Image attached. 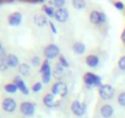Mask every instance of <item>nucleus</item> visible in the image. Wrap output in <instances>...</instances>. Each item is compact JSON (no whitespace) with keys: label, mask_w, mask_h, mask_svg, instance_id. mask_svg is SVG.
Instances as JSON below:
<instances>
[{"label":"nucleus","mask_w":125,"mask_h":118,"mask_svg":"<svg viewBox=\"0 0 125 118\" xmlns=\"http://www.w3.org/2000/svg\"><path fill=\"white\" fill-rule=\"evenodd\" d=\"M98 95H99V97H101L102 101H104V102L108 103L109 101H112L114 98V96H115V89L110 84H104L102 87L98 89Z\"/></svg>","instance_id":"obj_1"},{"label":"nucleus","mask_w":125,"mask_h":118,"mask_svg":"<svg viewBox=\"0 0 125 118\" xmlns=\"http://www.w3.org/2000/svg\"><path fill=\"white\" fill-rule=\"evenodd\" d=\"M88 19H90V22H91L92 25L98 26V27H101V26H103V25L107 24V15H105L103 11L92 10V11L90 12Z\"/></svg>","instance_id":"obj_2"},{"label":"nucleus","mask_w":125,"mask_h":118,"mask_svg":"<svg viewBox=\"0 0 125 118\" xmlns=\"http://www.w3.org/2000/svg\"><path fill=\"white\" fill-rule=\"evenodd\" d=\"M20 113L25 118H31L36 113V103L31 101H23L20 103Z\"/></svg>","instance_id":"obj_3"},{"label":"nucleus","mask_w":125,"mask_h":118,"mask_svg":"<svg viewBox=\"0 0 125 118\" xmlns=\"http://www.w3.org/2000/svg\"><path fill=\"white\" fill-rule=\"evenodd\" d=\"M70 111H71V113H73L75 117L81 118V117L86 113V111H87V103L81 102V101H79V100H75V101L71 102Z\"/></svg>","instance_id":"obj_4"},{"label":"nucleus","mask_w":125,"mask_h":118,"mask_svg":"<svg viewBox=\"0 0 125 118\" xmlns=\"http://www.w3.org/2000/svg\"><path fill=\"white\" fill-rule=\"evenodd\" d=\"M50 92L54 95V96H60V97H65L69 92L68 90V85L64 83V81H55L52 87H50Z\"/></svg>","instance_id":"obj_5"},{"label":"nucleus","mask_w":125,"mask_h":118,"mask_svg":"<svg viewBox=\"0 0 125 118\" xmlns=\"http://www.w3.org/2000/svg\"><path fill=\"white\" fill-rule=\"evenodd\" d=\"M43 54L45 57V59H48V60H52V59H55V58H59L61 55L60 53V48L54 44V43H50L48 46H45L44 50H43Z\"/></svg>","instance_id":"obj_6"},{"label":"nucleus","mask_w":125,"mask_h":118,"mask_svg":"<svg viewBox=\"0 0 125 118\" xmlns=\"http://www.w3.org/2000/svg\"><path fill=\"white\" fill-rule=\"evenodd\" d=\"M1 108L5 113H9V114H12L16 112L17 109V102L15 98L12 97H5L3 98V102H1Z\"/></svg>","instance_id":"obj_7"},{"label":"nucleus","mask_w":125,"mask_h":118,"mask_svg":"<svg viewBox=\"0 0 125 118\" xmlns=\"http://www.w3.org/2000/svg\"><path fill=\"white\" fill-rule=\"evenodd\" d=\"M23 21V15L21 11H14L8 16V24L11 27H17L22 24Z\"/></svg>","instance_id":"obj_8"},{"label":"nucleus","mask_w":125,"mask_h":118,"mask_svg":"<svg viewBox=\"0 0 125 118\" xmlns=\"http://www.w3.org/2000/svg\"><path fill=\"white\" fill-rule=\"evenodd\" d=\"M97 78H98V75L93 74L92 71H87V73H85V74H83V78H82L85 86H86L87 89H92V87H96Z\"/></svg>","instance_id":"obj_9"},{"label":"nucleus","mask_w":125,"mask_h":118,"mask_svg":"<svg viewBox=\"0 0 125 118\" xmlns=\"http://www.w3.org/2000/svg\"><path fill=\"white\" fill-rule=\"evenodd\" d=\"M69 17H70V14H69V10H68L66 8L58 9V10L55 11L54 19H55L58 22H60V24H65V22L69 20Z\"/></svg>","instance_id":"obj_10"},{"label":"nucleus","mask_w":125,"mask_h":118,"mask_svg":"<svg viewBox=\"0 0 125 118\" xmlns=\"http://www.w3.org/2000/svg\"><path fill=\"white\" fill-rule=\"evenodd\" d=\"M114 107L110 103H104L99 107V114L102 118H112L114 116Z\"/></svg>","instance_id":"obj_11"},{"label":"nucleus","mask_w":125,"mask_h":118,"mask_svg":"<svg viewBox=\"0 0 125 118\" xmlns=\"http://www.w3.org/2000/svg\"><path fill=\"white\" fill-rule=\"evenodd\" d=\"M33 22L37 27H44L47 25H49V20L48 17L43 14V12H37L33 15Z\"/></svg>","instance_id":"obj_12"},{"label":"nucleus","mask_w":125,"mask_h":118,"mask_svg":"<svg viewBox=\"0 0 125 118\" xmlns=\"http://www.w3.org/2000/svg\"><path fill=\"white\" fill-rule=\"evenodd\" d=\"M12 83H15V84L17 85V87H19V90H20V92H21L22 95H25V96L30 95V89H28V87H27V85L25 84V81H23L22 76H20V75L15 76Z\"/></svg>","instance_id":"obj_13"},{"label":"nucleus","mask_w":125,"mask_h":118,"mask_svg":"<svg viewBox=\"0 0 125 118\" xmlns=\"http://www.w3.org/2000/svg\"><path fill=\"white\" fill-rule=\"evenodd\" d=\"M42 102H43V105H44L47 108H55L56 100H55V96H54L52 92H48V94H45V95L43 96Z\"/></svg>","instance_id":"obj_14"},{"label":"nucleus","mask_w":125,"mask_h":118,"mask_svg":"<svg viewBox=\"0 0 125 118\" xmlns=\"http://www.w3.org/2000/svg\"><path fill=\"white\" fill-rule=\"evenodd\" d=\"M5 59H6V63H8L9 68H11V69L19 68V67L21 65V64H20V59H19V57H17L16 54H14V53H9L8 57H6Z\"/></svg>","instance_id":"obj_15"},{"label":"nucleus","mask_w":125,"mask_h":118,"mask_svg":"<svg viewBox=\"0 0 125 118\" xmlns=\"http://www.w3.org/2000/svg\"><path fill=\"white\" fill-rule=\"evenodd\" d=\"M85 63H86V65L90 67V68H97V67L99 65V63H101V59H99V57L96 55V54H88V55L86 57V59H85Z\"/></svg>","instance_id":"obj_16"},{"label":"nucleus","mask_w":125,"mask_h":118,"mask_svg":"<svg viewBox=\"0 0 125 118\" xmlns=\"http://www.w3.org/2000/svg\"><path fill=\"white\" fill-rule=\"evenodd\" d=\"M64 74H65V68L62 65H60L59 63H56L53 68V78L56 79V81H59L62 76H64Z\"/></svg>","instance_id":"obj_17"},{"label":"nucleus","mask_w":125,"mask_h":118,"mask_svg":"<svg viewBox=\"0 0 125 118\" xmlns=\"http://www.w3.org/2000/svg\"><path fill=\"white\" fill-rule=\"evenodd\" d=\"M86 50H87V48H86V44H85L83 42L77 41V42H75V43L73 44V52H74L76 55H82V54L86 53Z\"/></svg>","instance_id":"obj_18"},{"label":"nucleus","mask_w":125,"mask_h":118,"mask_svg":"<svg viewBox=\"0 0 125 118\" xmlns=\"http://www.w3.org/2000/svg\"><path fill=\"white\" fill-rule=\"evenodd\" d=\"M20 76H30L31 75V67L27 63H21V65L17 68Z\"/></svg>","instance_id":"obj_19"},{"label":"nucleus","mask_w":125,"mask_h":118,"mask_svg":"<svg viewBox=\"0 0 125 118\" xmlns=\"http://www.w3.org/2000/svg\"><path fill=\"white\" fill-rule=\"evenodd\" d=\"M42 11H43V14H44L48 19H52V17L55 16V11H56V9H54V8L50 6L49 4H44V5L42 6Z\"/></svg>","instance_id":"obj_20"},{"label":"nucleus","mask_w":125,"mask_h":118,"mask_svg":"<svg viewBox=\"0 0 125 118\" xmlns=\"http://www.w3.org/2000/svg\"><path fill=\"white\" fill-rule=\"evenodd\" d=\"M4 90H5V92H6V94L15 95V94L19 91V87H17V85H16L15 83H8V84H5Z\"/></svg>","instance_id":"obj_21"},{"label":"nucleus","mask_w":125,"mask_h":118,"mask_svg":"<svg viewBox=\"0 0 125 118\" xmlns=\"http://www.w3.org/2000/svg\"><path fill=\"white\" fill-rule=\"evenodd\" d=\"M50 69H53V68H52V64H50V60H48V59H44L43 64H42L41 68H39V74L43 75L44 73H47V71L50 70Z\"/></svg>","instance_id":"obj_22"},{"label":"nucleus","mask_w":125,"mask_h":118,"mask_svg":"<svg viewBox=\"0 0 125 118\" xmlns=\"http://www.w3.org/2000/svg\"><path fill=\"white\" fill-rule=\"evenodd\" d=\"M65 4H66L65 0H52V1H49V5L53 6L54 9H56V10L65 8Z\"/></svg>","instance_id":"obj_23"},{"label":"nucleus","mask_w":125,"mask_h":118,"mask_svg":"<svg viewBox=\"0 0 125 118\" xmlns=\"http://www.w3.org/2000/svg\"><path fill=\"white\" fill-rule=\"evenodd\" d=\"M41 76H42V83H43L44 85H48V84L52 81V79H53V69L48 70L47 73H44V74L41 75Z\"/></svg>","instance_id":"obj_24"},{"label":"nucleus","mask_w":125,"mask_h":118,"mask_svg":"<svg viewBox=\"0 0 125 118\" xmlns=\"http://www.w3.org/2000/svg\"><path fill=\"white\" fill-rule=\"evenodd\" d=\"M31 65L34 67V68H41V65L43 64V60H42V58L39 55H33L31 58V60H30Z\"/></svg>","instance_id":"obj_25"},{"label":"nucleus","mask_w":125,"mask_h":118,"mask_svg":"<svg viewBox=\"0 0 125 118\" xmlns=\"http://www.w3.org/2000/svg\"><path fill=\"white\" fill-rule=\"evenodd\" d=\"M71 5H73V8L74 9H76V10H82V9H85L86 8V1L85 0H73V3H71Z\"/></svg>","instance_id":"obj_26"},{"label":"nucleus","mask_w":125,"mask_h":118,"mask_svg":"<svg viewBox=\"0 0 125 118\" xmlns=\"http://www.w3.org/2000/svg\"><path fill=\"white\" fill-rule=\"evenodd\" d=\"M43 83L42 81H36L33 85H32V87H31V91L33 92V94H39V92H42V90H43Z\"/></svg>","instance_id":"obj_27"},{"label":"nucleus","mask_w":125,"mask_h":118,"mask_svg":"<svg viewBox=\"0 0 125 118\" xmlns=\"http://www.w3.org/2000/svg\"><path fill=\"white\" fill-rule=\"evenodd\" d=\"M58 63H59L60 65H62V67H64L65 69L70 67V63H69V60H68V59L65 58V55H62V54H61V55L58 58Z\"/></svg>","instance_id":"obj_28"},{"label":"nucleus","mask_w":125,"mask_h":118,"mask_svg":"<svg viewBox=\"0 0 125 118\" xmlns=\"http://www.w3.org/2000/svg\"><path fill=\"white\" fill-rule=\"evenodd\" d=\"M116 101H118L119 106H121V107H125V91H123V92H120V94L118 95V98H116Z\"/></svg>","instance_id":"obj_29"},{"label":"nucleus","mask_w":125,"mask_h":118,"mask_svg":"<svg viewBox=\"0 0 125 118\" xmlns=\"http://www.w3.org/2000/svg\"><path fill=\"white\" fill-rule=\"evenodd\" d=\"M8 69H9V65L6 63V59L5 58H0V70H1L3 73H5Z\"/></svg>","instance_id":"obj_30"},{"label":"nucleus","mask_w":125,"mask_h":118,"mask_svg":"<svg viewBox=\"0 0 125 118\" xmlns=\"http://www.w3.org/2000/svg\"><path fill=\"white\" fill-rule=\"evenodd\" d=\"M118 68H119V70L125 71V55H123V57L119 58V60H118Z\"/></svg>","instance_id":"obj_31"},{"label":"nucleus","mask_w":125,"mask_h":118,"mask_svg":"<svg viewBox=\"0 0 125 118\" xmlns=\"http://www.w3.org/2000/svg\"><path fill=\"white\" fill-rule=\"evenodd\" d=\"M8 52H6V49H5V47H4V44L0 42V58H6L8 57Z\"/></svg>","instance_id":"obj_32"},{"label":"nucleus","mask_w":125,"mask_h":118,"mask_svg":"<svg viewBox=\"0 0 125 118\" xmlns=\"http://www.w3.org/2000/svg\"><path fill=\"white\" fill-rule=\"evenodd\" d=\"M113 5H114V8L118 9V10H125V4L121 3V1H114Z\"/></svg>","instance_id":"obj_33"},{"label":"nucleus","mask_w":125,"mask_h":118,"mask_svg":"<svg viewBox=\"0 0 125 118\" xmlns=\"http://www.w3.org/2000/svg\"><path fill=\"white\" fill-rule=\"evenodd\" d=\"M49 28H50V31H52L53 35H56V33H58V30H56V26L54 25V22L49 21Z\"/></svg>","instance_id":"obj_34"},{"label":"nucleus","mask_w":125,"mask_h":118,"mask_svg":"<svg viewBox=\"0 0 125 118\" xmlns=\"http://www.w3.org/2000/svg\"><path fill=\"white\" fill-rule=\"evenodd\" d=\"M27 3H30V4H42V5H44V4H45V0H28Z\"/></svg>","instance_id":"obj_35"},{"label":"nucleus","mask_w":125,"mask_h":118,"mask_svg":"<svg viewBox=\"0 0 125 118\" xmlns=\"http://www.w3.org/2000/svg\"><path fill=\"white\" fill-rule=\"evenodd\" d=\"M120 39H121V42L125 44V27H124V30H123V32H121V36H120Z\"/></svg>","instance_id":"obj_36"}]
</instances>
